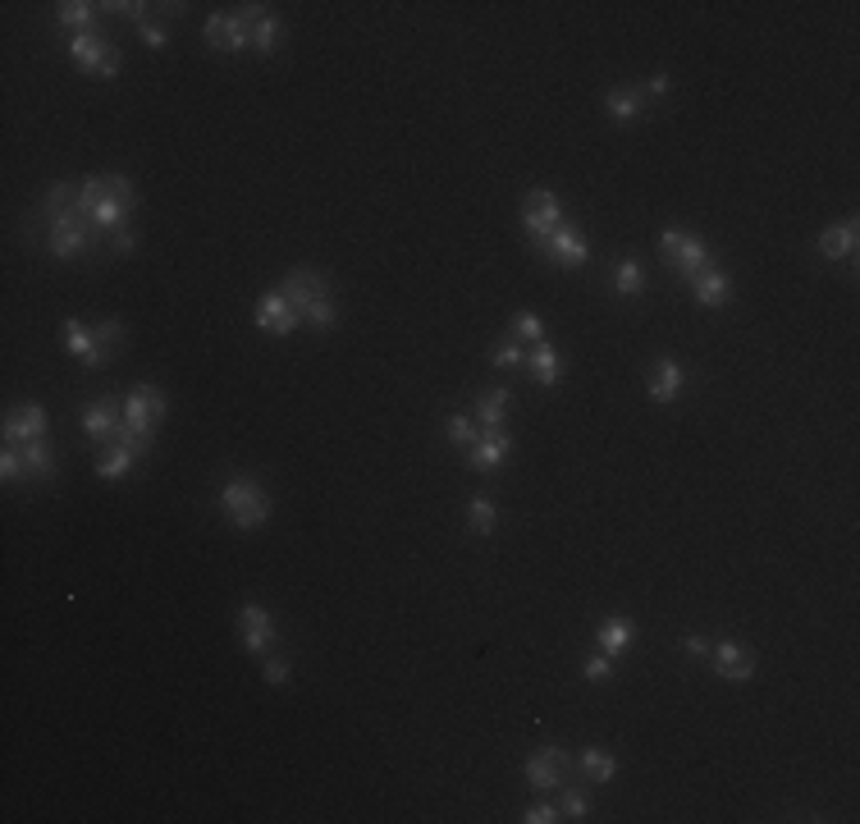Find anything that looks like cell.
<instances>
[{"label":"cell","instance_id":"15","mask_svg":"<svg viewBox=\"0 0 860 824\" xmlns=\"http://www.w3.org/2000/svg\"><path fill=\"white\" fill-rule=\"evenodd\" d=\"M275 641V614L266 605H243L238 609V646L248 655H261Z\"/></svg>","mask_w":860,"mask_h":824},{"label":"cell","instance_id":"12","mask_svg":"<svg viewBox=\"0 0 860 824\" xmlns=\"http://www.w3.org/2000/svg\"><path fill=\"white\" fill-rule=\"evenodd\" d=\"M119 426H124V399H110V394H101V399H87L83 403V431H87V440L110 445Z\"/></svg>","mask_w":860,"mask_h":824},{"label":"cell","instance_id":"27","mask_svg":"<svg viewBox=\"0 0 860 824\" xmlns=\"http://www.w3.org/2000/svg\"><path fill=\"white\" fill-rule=\"evenodd\" d=\"M613 293L618 298H641L645 293V266L636 257H623L613 266Z\"/></svg>","mask_w":860,"mask_h":824},{"label":"cell","instance_id":"13","mask_svg":"<svg viewBox=\"0 0 860 824\" xmlns=\"http://www.w3.org/2000/svg\"><path fill=\"white\" fill-rule=\"evenodd\" d=\"M710 660H714V673H719L723 683H751L755 669H760L755 651L742 646V641H719V646H710Z\"/></svg>","mask_w":860,"mask_h":824},{"label":"cell","instance_id":"8","mask_svg":"<svg viewBox=\"0 0 860 824\" xmlns=\"http://www.w3.org/2000/svg\"><path fill=\"white\" fill-rule=\"evenodd\" d=\"M202 37H206V46L211 51H220V55H238V51H248L252 46V23L243 19V14H211L206 19V28H202Z\"/></svg>","mask_w":860,"mask_h":824},{"label":"cell","instance_id":"28","mask_svg":"<svg viewBox=\"0 0 860 824\" xmlns=\"http://www.w3.org/2000/svg\"><path fill=\"white\" fill-rule=\"evenodd\" d=\"M581 774H586L591 783H609L613 774H618V756L604 751V747H586L581 751Z\"/></svg>","mask_w":860,"mask_h":824},{"label":"cell","instance_id":"33","mask_svg":"<svg viewBox=\"0 0 860 824\" xmlns=\"http://www.w3.org/2000/svg\"><path fill=\"white\" fill-rule=\"evenodd\" d=\"M508 335H513L517 344H540V339H545V321H540L536 312H517Z\"/></svg>","mask_w":860,"mask_h":824},{"label":"cell","instance_id":"21","mask_svg":"<svg viewBox=\"0 0 860 824\" xmlns=\"http://www.w3.org/2000/svg\"><path fill=\"white\" fill-rule=\"evenodd\" d=\"M138 463H142V458L133 454L129 445L110 440V445H101V454H97V477H101V481H124Z\"/></svg>","mask_w":860,"mask_h":824},{"label":"cell","instance_id":"36","mask_svg":"<svg viewBox=\"0 0 860 824\" xmlns=\"http://www.w3.org/2000/svg\"><path fill=\"white\" fill-rule=\"evenodd\" d=\"M92 330H97V344L106 348L110 358H115V348H124V335H129L124 321H101V326H92Z\"/></svg>","mask_w":860,"mask_h":824},{"label":"cell","instance_id":"37","mask_svg":"<svg viewBox=\"0 0 860 824\" xmlns=\"http://www.w3.org/2000/svg\"><path fill=\"white\" fill-rule=\"evenodd\" d=\"M559 811L568 815V820H586V815H591V797H586V792H577V788H563Z\"/></svg>","mask_w":860,"mask_h":824},{"label":"cell","instance_id":"30","mask_svg":"<svg viewBox=\"0 0 860 824\" xmlns=\"http://www.w3.org/2000/svg\"><path fill=\"white\" fill-rule=\"evenodd\" d=\"M23 463H28V477L33 481H51L55 477V449L46 440H33V445H19Z\"/></svg>","mask_w":860,"mask_h":824},{"label":"cell","instance_id":"32","mask_svg":"<svg viewBox=\"0 0 860 824\" xmlns=\"http://www.w3.org/2000/svg\"><path fill=\"white\" fill-rule=\"evenodd\" d=\"M490 362H495L499 371H517V367H527V348L517 344L513 335H504V344H495V353H490Z\"/></svg>","mask_w":860,"mask_h":824},{"label":"cell","instance_id":"26","mask_svg":"<svg viewBox=\"0 0 860 824\" xmlns=\"http://www.w3.org/2000/svg\"><path fill=\"white\" fill-rule=\"evenodd\" d=\"M527 371L545 385V390H554L559 385V353H554V344L549 339H540V344H531L527 353Z\"/></svg>","mask_w":860,"mask_h":824},{"label":"cell","instance_id":"20","mask_svg":"<svg viewBox=\"0 0 860 824\" xmlns=\"http://www.w3.org/2000/svg\"><path fill=\"white\" fill-rule=\"evenodd\" d=\"M691 298H696L700 307H728L732 303V275L719 271V266L700 271L696 280H691Z\"/></svg>","mask_w":860,"mask_h":824},{"label":"cell","instance_id":"31","mask_svg":"<svg viewBox=\"0 0 860 824\" xmlns=\"http://www.w3.org/2000/svg\"><path fill=\"white\" fill-rule=\"evenodd\" d=\"M280 37H284V23L275 19V14H266V19L252 23V51L257 55H275L280 51Z\"/></svg>","mask_w":860,"mask_h":824},{"label":"cell","instance_id":"16","mask_svg":"<svg viewBox=\"0 0 860 824\" xmlns=\"http://www.w3.org/2000/svg\"><path fill=\"white\" fill-rule=\"evenodd\" d=\"M60 344H65V353H74V358L92 371L110 362V353L97 344V330L83 326V321H65V326H60Z\"/></svg>","mask_w":860,"mask_h":824},{"label":"cell","instance_id":"19","mask_svg":"<svg viewBox=\"0 0 860 824\" xmlns=\"http://www.w3.org/2000/svg\"><path fill=\"white\" fill-rule=\"evenodd\" d=\"M856 243H860V220L856 216L833 220V225L819 234V257L824 261H847V257H856Z\"/></svg>","mask_w":860,"mask_h":824},{"label":"cell","instance_id":"23","mask_svg":"<svg viewBox=\"0 0 860 824\" xmlns=\"http://www.w3.org/2000/svg\"><path fill=\"white\" fill-rule=\"evenodd\" d=\"M595 641H600V651L609 655V660H618V655L636 641V623L632 618H604L600 628H595Z\"/></svg>","mask_w":860,"mask_h":824},{"label":"cell","instance_id":"11","mask_svg":"<svg viewBox=\"0 0 860 824\" xmlns=\"http://www.w3.org/2000/svg\"><path fill=\"white\" fill-rule=\"evenodd\" d=\"M252 321H257V330H266V335H275V339H289L293 330L302 326L298 312L284 303V293H280V289H266V293H261L257 307H252Z\"/></svg>","mask_w":860,"mask_h":824},{"label":"cell","instance_id":"24","mask_svg":"<svg viewBox=\"0 0 860 824\" xmlns=\"http://www.w3.org/2000/svg\"><path fill=\"white\" fill-rule=\"evenodd\" d=\"M97 10L101 5H92V0H60L55 5V23L69 28V33H92L97 28Z\"/></svg>","mask_w":860,"mask_h":824},{"label":"cell","instance_id":"7","mask_svg":"<svg viewBox=\"0 0 860 824\" xmlns=\"http://www.w3.org/2000/svg\"><path fill=\"white\" fill-rule=\"evenodd\" d=\"M572 765H577V760H572L563 747H540L527 756V770L522 774H527V783L536 792H549V788H563V783L572 779Z\"/></svg>","mask_w":860,"mask_h":824},{"label":"cell","instance_id":"29","mask_svg":"<svg viewBox=\"0 0 860 824\" xmlns=\"http://www.w3.org/2000/svg\"><path fill=\"white\" fill-rule=\"evenodd\" d=\"M499 527V504L495 499H485V495H476L472 504H467V532L472 536H490Z\"/></svg>","mask_w":860,"mask_h":824},{"label":"cell","instance_id":"41","mask_svg":"<svg viewBox=\"0 0 860 824\" xmlns=\"http://www.w3.org/2000/svg\"><path fill=\"white\" fill-rule=\"evenodd\" d=\"M138 28H142V42H147L151 51H165V42H170L165 23H151V19H147V23H138Z\"/></svg>","mask_w":860,"mask_h":824},{"label":"cell","instance_id":"43","mask_svg":"<svg viewBox=\"0 0 860 824\" xmlns=\"http://www.w3.org/2000/svg\"><path fill=\"white\" fill-rule=\"evenodd\" d=\"M668 87H673V83H668V74H650L641 83V97L645 101H650V97H668Z\"/></svg>","mask_w":860,"mask_h":824},{"label":"cell","instance_id":"10","mask_svg":"<svg viewBox=\"0 0 860 824\" xmlns=\"http://www.w3.org/2000/svg\"><path fill=\"white\" fill-rule=\"evenodd\" d=\"M540 252H545L554 266H563V271H577V266L591 261V243H586V234H581L577 225H568V220H563V225L540 243Z\"/></svg>","mask_w":860,"mask_h":824},{"label":"cell","instance_id":"38","mask_svg":"<svg viewBox=\"0 0 860 824\" xmlns=\"http://www.w3.org/2000/svg\"><path fill=\"white\" fill-rule=\"evenodd\" d=\"M147 0H106L101 5V14H124V19H138V23H147Z\"/></svg>","mask_w":860,"mask_h":824},{"label":"cell","instance_id":"17","mask_svg":"<svg viewBox=\"0 0 860 824\" xmlns=\"http://www.w3.org/2000/svg\"><path fill=\"white\" fill-rule=\"evenodd\" d=\"M687 390V367L678 358H659L645 376V394L655 403H678V394Z\"/></svg>","mask_w":860,"mask_h":824},{"label":"cell","instance_id":"14","mask_svg":"<svg viewBox=\"0 0 860 824\" xmlns=\"http://www.w3.org/2000/svg\"><path fill=\"white\" fill-rule=\"evenodd\" d=\"M46 417L42 403H19V408L5 412V445H33V440H46Z\"/></svg>","mask_w":860,"mask_h":824},{"label":"cell","instance_id":"45","mask_svg":"<svg viewBox=\"0 0 860 824\" xmlns=\"http://www.w3.org/2000/svg\"><path fill=\"white\" fill-rule=\"evenodd\" d=\"M133 248H138V239H133L129 229H119V234H115V252H133Z\"/></svg>","mask_w":860,"mask_h":824},{"label":"cell","instance_id":"25","mask_svg":"<svg viewBox=\"0 0 860 824\" xmlns=\"http://www.w3.org/2000/svg\"><path fill=\"white\" fill-rule=\"evenodd\" d=\"M508 412H513V390H508V385H499V390H485L481 399H476V417H481L485 431L504 426V422H508Z\"/></svg>","mask_w":860,"mask_h":824},{"label":"cell","instance_id":"35","mask_svg":"<svg viewBox=\"0 0 860 824\" xmlns=\"http://www.w3.org/2000/svg\"><path fill=\"white\" fill-rule=\"evenodd\" d=\"M444 435H449V440H453V445H458V449H467V445H472V440H476V435H481V431H476V422H472V417H467V412H453L449 422H444Z\"/></svg>","mask_w":860,"mask_h":824},{"label":"cell","instance_id":"44","mask_svg":"<svg viewBox=\"0 0 860 824\" xmlns=\"http://www.w3.org/2000/svg\"><path fill=\"white\" fill-rule=\"evenodd\" d=\"M682 646H687V655H696V660H700V655H710V641H705V637H687Z\"/></svg>","mask_w":860,"mask_h":824},{"label":"cell","instance_id":"4","mask_svg":"<svg viewBox=\"0 0 860 824\" xmlns=\"http://www.w3.org/2000/svg\"><path fill=\"white\" fill-rule=\"evenodd\" d=\"M659 252H664V261L673 266L678 280H696L700 271L719 266L714 252L705 248V239H696V234H687V229H678V225H668L664 234H659Z\"/></svg>","mask_w":860,"mask_h":824},{"label":"cell","instance_id":"6","mask_svg":"<svg viewBox=\"0 0 860 824\" xmlns=\"http://www.w3.org/2000/svg\"><path fill=\"white\" fill-rule=\"evenodd\" d=\"M559 225H563V206H559V197L549 193V188H531L527 202H522V229H527V239L540 248V243H545Z\"/></svg>","mask_w":860,"mask_h":824},{"label":"cell","instance_id":"5","mask_svg":"<svg viewBox=\"0 0 860 824\" xmlns=\"http://www.w3.org/2000/svg\"><path fill=\"white\" fill-rule=\"evenodd\" d=\"M165 412H170V399H165L161 385H133V390L124 394V426L138 431V435H151V440H156Z\"/></svg>","mask_w":860,"mask_h":824},{"label":"cell","instance_id":"9","mask_svg":"<svg viewBox=\"0 0 860 824\" xmlns=\"http://www.w3.org/2000/svg\"><path fill=\"white\" fill-rule=\"evenodd\" d=\"M463 454H467V467H472V472H499V467L513 458V435H508L504 426H495V431H485L481 426V435H476Z\"/></svg>","mask_w":860,"mask_h":824},{"label":"cell","instance_id":"18","mask_svg":"<svg viewBox=\"0 0 860 824\" xmlns=\"http://www.w3.org/2000/svg\"><path fill=\"white\" fill-rule=\"evenodd\" d=\"M65 51H69V60H74V69H78V74H101L115 46H110L106 37H101L97 28H92V33H74V37H69V46H65Z\"/></svg>","mask_w":860,"mask_h":824},{"label":"cell","instance_id":"40","mask_svg":"<svg viewBox=\"0 0 860 824\" xmlns=\"http://www.w3.org/2000/svg\"><path fill=\"white\" fill-rule=\"evenodd\" d=\"M261 678H266L270 687H289V678H293V664L275 655V660H266V664H261Z\"/></svg>","mask_w":860,"mask_h":824},{"label":"cell","instance_id":"39","mask_svg":"<svg viewBox=\"0 0 860 824\" xmlns=\"http://www.w3.org/2000/svg\"><path fill=\"white\" fill-rule=\"evenodd\" d=\"M613 664H618V660H609V655L600 651V655H591V660L581 664V673H586V678H591V683H609L613 673H618V669H613Z\"/></svg>","mask_w":860,"mask_h":824},{"label":"cell","instance_id":"22","mask_svg":"<svg viewBox=\"0 0 860 824\" xmlns=\"http://www.w3.org/2000/svg\"><path fill=\"white\" fill-rule=\"evenodd\" d=\"M604 110H609V120L618 124V129L636 124V120H641V110H645L641 87H613L609 97H604Z\"/></svg>","mask_w":860,"mask_h":824},{"label":"cell","instance_id":"2","mask_svg":"<svg viewBox=\"0 0 860 824\" xmlns=\"http://www.w3.org/2000/svg\"><path fill=\"white\" fill-rule=\"evenodd\" d=\"M37 220L46 225V252L55 261H83L101 243V229L78 211V202L65 206V211H55V216H37Z\"/></svg>","mask_w":860,"mask_h":824},{"label":"cell","instance_id":"34","mask_svg":"<svg viewBox=\"0 0 860 824\" xmlns=\"http://www.w3.org/2000/svg\"><path fill=\"white\" fill-rule=\"evenodd\" d=\"M28 477V463H23V449L19 445H5L0 449V481L5 486H14V481Z\"/></svg>","mask_w":860,"mask_h":824},{"label":"cell","instance_id":"42","mask_svg":"<svg viewBox=\"0 0 860 824\" xmlns=\"http://www.w3.org/2000/svg\"><path fill=\"white\" fill-rule=\"evenodd\" d=\"M522 820H527V824H554V820H563V811H559V806H549V802H536L527 815H522Z\"/></svg>","mask_w":860,"mask_h":824},{"label":"cell","instance_id":"1","mask_svg":"<svg viewBox=\"0 0 860 824\" xmlns=\"http://www.w3.org/2000/svg\"><path fill=\"white\" fill-rule=\"evenodd\" d=\"M284 293V303L298 312L302 326H312V330H330L334 321H339V307H334V289L330 280H325L321 271H312V266H293L289 275H284L280 284Z\"/></svg>","mask_w":860,"mask_h":824},{"label":"cell","instance_id":"3","mask_svg":"<svg viewBox=\"0 0 860 824\" xmlns=\"http://www.w3.org/2000/svg\"><path fill=\"white\" fill-rule=\"evenodd\" d=\"M220 509H225V518L234 522L238 532H257V527H266L270 518V495L261 481L252 477H229L225 486H220Z\"/></svg>","mask_w":860,"mask_h":824}]
</instances>
